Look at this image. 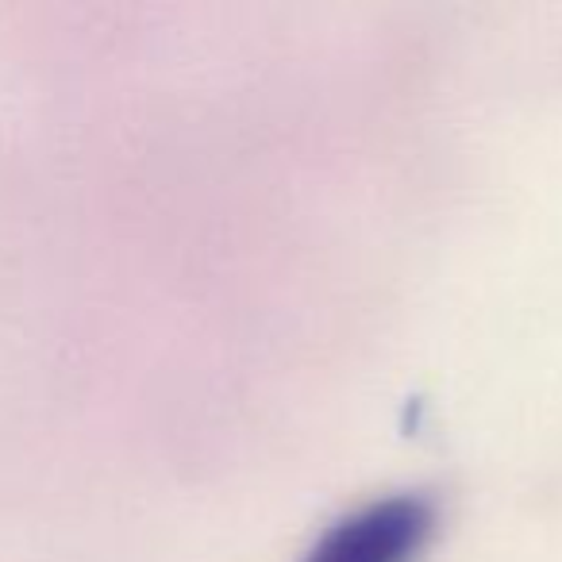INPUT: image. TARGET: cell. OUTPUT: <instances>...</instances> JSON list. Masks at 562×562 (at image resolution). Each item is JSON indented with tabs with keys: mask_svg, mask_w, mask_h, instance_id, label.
Masks as SVG:
<instances>
[{
	"mask_svg": "<svg viewBox=\"0 0 562 562\" xmlns=\"http://www.w3.org/2000/svg\"><path fill=\"white\" fill-rule=\"evenodd\" d=\"M436 508L424 493H390L339 516L301 562H408L424 547Z\"/></svg>",
	"mask_w": 562,
	"mask_h": 562,
	"instance_id": "6da1fadb",
	"label": "cell"
}]
</instances>
